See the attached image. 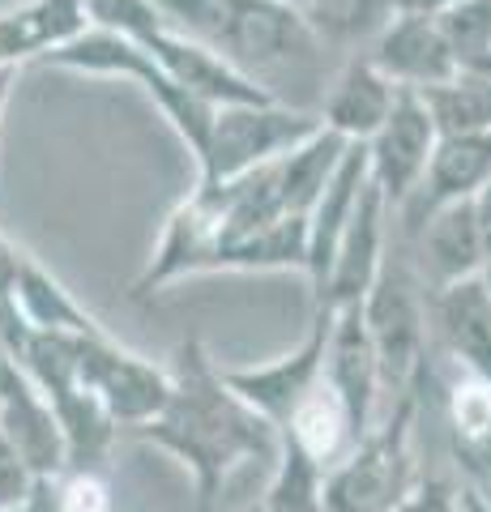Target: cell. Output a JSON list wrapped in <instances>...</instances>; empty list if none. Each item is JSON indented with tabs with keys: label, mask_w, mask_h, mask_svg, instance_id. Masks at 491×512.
Listing matches in <instances>:
<instances>
[{
	"label": "cell",
	"mask_w": 491,
	"mask_h": 512,
	"mask_svg": "<svg viewBox=\"0 0 491 512\" xmlns=\"http://www.w3.org/2000/svg\"><path fill=\"white\" fill-rule=\"evenodd\" d=\"M77 380L99 397V406L112 414L116 427H146L171 397V372L150 363L146 355L124 350L112 333H77Z\"/></svg>",
	"instance_id": "obj_7"
},
{
	"label": "cell",
	"mask_w": 491,
	"mask_h": 512,
	"mask_svg": "<svg viewBox=\"0 0 491 512\" xmlns=\"http://www.w3.org/2000/svg\"><path fill=\"white\" fill-rule=\"evenodd\" d=\"M398 99V86L376 69L368 56H351L342 64V73L334 77L325 103H321V128L338 133L342 141H368L376 137V128L389 120V107Z\"/></svg>",
	"instance_id": "obj_17"
},
{
	"label": "cell",
	"mask_w": 491,
	"mask_h": 512,
	"mask_svg": "<svg viewBox=\"0 0 491 512\" xmlns=\"http://www.w3.org/2000/svg\"><path fill=\"white\" fill-rule=\"evenodd\" d=\"M487 180H491V133L436 137V150L423 167V180L398 210H406V227L419 231L427 214L457 205V201H470Z\"/></svg>",
	"instance_id": "obj_12"
},
{
	"label": "cell",
	"mask_w": 491,
	"mask_h": 512,
	"mask_svg": "<svg viewBox=\"0 0 491 512\" xmlns=\"http://www.w3.org/2000/svg\"><path fill=\"white\" fill-rule=\"evenodd\" d=\"M291 5H295V9H308V5H312V0H291Z\"/></svg>",
	"instance_id": "obj_38"
},
{
	"label": "cell",
	"mask_w": 491,
	"mask_h": 512,
	"mask_svg": "<svg viewBox=\"0 0 491 512\" xmlns=\"http://www.w3.org/2000/svg\"><path fill=\"white\" fill-rule=\"evenodd\" d=\"M13 82H18V69H0V120H5V107H9Z\"/></svg>",
	"instance_id": "obj_34"
},
{
	"label": "cell",
	"mask_w": 491,
	"mask_h": 512,
	"mask_svg": "<svg viewBox=\"0 0 491 512\" xmlns=\"http://www.w3.org/2000/svg\"><path fill=\"white\" fill-rule=\"evenodd\" d=\"M278 436L295 440L308 457L321 461L325 470L334 466V461L346 453V448L355 444L351 419H346V410H342V402L334 397V389L325 384V376H321V384H316V389L304 397V402L295 406V414L287 419V427H282Z\"/></svg>",
	"instance_id": "obj_22"
},
{
	"label": "cell",
	"mask_w": 491,
	"mask_h": 512,
	"mask_svg": "<svg viewBox=\"0 0 491 512\" xmlns=\"http://www.w3.org/2000/svg\"><path fill=\"white\" fill-rule=\"evenodd\" d=\"M321 487H325V466L308 457L295 440L278 436V457H274V478L261 508L265 512H321Z\"/></svg>",
	"instance_id": "obj_24"
},
{
	"label": "cell",
	"mask_w": 491,
	"mask_h": 512,
	"mask_svg": "<svg viewBox=\"0 0 491 512\" xmlns=\"http://www.w3.org/2000/svg\"><path fill=\"white\" fill-rule=\"evenodd\" d=\"M9 512H65V500H60V474L56 478H30V487Z\"/></svg>",
	"instance_id": "obj_30"
},
{
	"label": "cell",
	"mask_w": 491,
	"mask_h": 512,
	"mask_svg": "<svg viewBox=\"0 0 491 512\" xmlns=\"http://www.w3.org/2000/svg\"><path fill=\"white\" fill-rule=\"evenodd\" d=\"M474 73H479V77H491V52L483 56V64H479V69H474Z\"/></svg>",
	"instance_id": "obj_37"
},
{
	"label": "cell",
	"mask_w": 491,
	"mask_h": 512,
	"mask_svg": "<svg viewBox=\"0 0 491 512\" xmlns=\"http://www.w3.org/2000/svg\"><path fill=\"white\" fill-rule=\"evenodd\" d=\"M244 512H265V508H261V504H252V508H244Z\"/></svg>",
	"instance_id": "obj_39"
},
{
	"label": "cell",
	"mask_w": 491,
	"mask_h": 512,
	"mask_svg": "<svg viewBox=\"0 0 491 512\" xmlns=\"http://www.w3.org/2000/svg\"><path fill=\"white\" fill-rule=\"evenodd\" d=\"M385 222H389V205L368 180L334 248V265H329V278L316 308H351V303H359L372 291L376 274L385 269Z\"/></svg>",
	"instance_id": "obj_11"
},
{
	"label": "cell",
	"mask_w": 491,
	"mask_h": 512,
	"mask_svg": "<svg viewBox=\"0 0 491 512\" xmlns=\"http://www.w3.org/2000/svg\"><path fill=\"white\" fill-rule=\"evenodd\" d=\"M60 500H65V512H107V487L94 470H65Z\"/></svg>",
	"instance_id": "obj_27"
},
{
	"label": "cell",
	"mask_w": 491,
	"mask_h": 512,
	"mask_svg": "<svg viewBox=\"0 0 491 512\" xmlns=\"http://www.w3.org/2000/svg\"><path fill=\"white\" fill-rule=\"evenodd\" d=\"M308 18V26L325 39H363L376 35L393 13H398V0H312L308 9H299Z\"/></svg>",
	"instance_id": "obj_25"
},
{
	"label": "cell",
	"mask_w": 491,
	"mask_h": 512,
	"mask_svg": "<svg viewBox=\"0 0 491 512\" xmlns=\"http://www.w3.org/2000/svg\"><path fill=\"white\" fill-rule=\"evenodd\" d=\"M18 261H22V252L13 248L5 235H0V299H13V278H18Z\"/></svg>",
	"instance_id": "obj_32"
},
{
	"label": "cell",
	"mask_w": 491,
	"mask_h": 512,
	"mask_svg": "<svg viewBox=\"0 0 491 512\" xmlns=\"http://www.w3.org/2000/svg\"><path fill=\"white\" fill-rule=\"evenodd\" d=\"M167 372H171L167 406L158 410V419L137 427L133 436L141 444L163 448L167 457H176L193 474L201 512H210L235 470L248 466V461L278 457V431L227 389L223 367H214L210 350L197 338L180 342L176 363Z\"/></svg>",
	"instance_id": "obj_1"
},
{
	"label": "cell",
	"mask_w": 491,
	"mask_h": 512,
	"mask_svg": "<svg viewBox=\"0 0 491 512\" xmlns=\"http://www.w3.org/2000/svg\"><path fill=\"white\" fill-rule=\"evenodd\" d=\"M30 474L26 470V461L18 457V448H13L9 440H5V431H0V512H9L13 504L26 495V487H30Z\"/></svg>",
	"instance_id": "obj_29"
},
{
	"label": "cell",
	"mask_w": 491,
	"mask_h": 512,
	"mask_svg": "<svg viewBox=\"0 0 491 512\" xmlns=\"http://www.w3.org/2000/svg\"><path fill=\"white\" fill-rule=\"evenodd\" d=\"M321 376L342 402L355 440H359L376 419V397H380V372H376V355H372L368 329H363L359 303H351V308H334Z\"/></svg>",
	"instance_id": "obj_13"
},
{
	"label": "cell",
	"mask_w": 491,
	"mask_h": 512,
	"mask_svg": "<svg viewBox=\"0 0 491 512\" xmlns=\"http://www.w3.org/2000/svg\"><path fill=\"white\" fill-rule=\"evenodd\" d=\"M457 500H462V512H491L483 500H474L470 491H457Z\"/></svg>",
	"instance_id": "obj_36"
},
{
	"label": "cell",
	"mask_w": 491,
	"mask_h": 512,
	"mask_svg": "<svg viewBox=\"0 0 491 512\" xmlns=\"http://www.w3.org/2000/svg\"><path fill=\"white\" fill-rule=\"evenodd\" d=\"M453 5H462V0H402L398 9H410V13H427V18H436V13H445Z\"/></svg>",
	"instance_id": "obj_33"
},
{
	"label": "cell",
	"mask_w": 491,
	"mask_h": 512,
	"mask_svg": "<svg viewBox=\"0 0 491 512\" xmlns=\"http://www.w3.org/2000/svg\"><path fill=\"white\" fill-rule=\"evenodd\" d=\"M453 461L462 470V491L491 508V427L470 431V436H453Z\"/></svg>",
	"instance_id": "obj_26"
},
{
	"label": "cell",
	"mask_w": 491,
	"mask_h": 512,
	"mask_svg": "<svg viewBox=\"0 0 491 512\" xmlns=\"http://www.w3.org/2000/svg\"><path fill=\"white\" fill-rule=\"evenodd\" d=\"M304 274L308 269V218L282 214L269 227L252 231L235 244L218 248L210 261V274Z\"/></svg>",
	"instance_id": "obj_20"
},
{
	"label": "cell",
	"mask_w": 491,
	"mask_h": 512,
	"mask_svg": "<svg viewBox=\"0 0 491 512\" xmlns=\"http://www.w3.org/2000/svg\"><path fill=\"white\" fill-rule=\"evenodd\" d=\"M436 120L427 103L419 99V90H402L389 107V120L376 128V137L368 141V180L385 197V205H402L415 184L423 180V167L436 150Z\"/></svg>",
	"instance_id": "obj_9"
},
{
	"label": "cell",
	"mask_w": 491,
	"mask_h": 512,
	"mask_svg": "<svg viewBox=\"0 0 491 512\" xmlns=\"http://www.w3.org/2000/svg\"><path fill=\"white\" fill-rule=\"evenodd\" d=\"M0 431L18 448V457L26 461V470L35 478L65 474V436H60V423L52 406H47V397L26 380L22 367L0 389Z\"/></svg>",
	"instance_id": "obj_16"
},
{
	"label": "cell",
	"mask_w": 491,
	"mask_h": 512,
	"mask_svg": "<svg viewBox=\"0 0 491 512\" xmlns=\"http://www.w3.org/2000/svg\"><path fill=\"white\" fill-rule=\"evenodd\" d=\"M436 120L440 137L453 133H491V77L479 73H453L449 82L419 90Z\"/></svg>",
	"instance_id": "obj_23"
},
{
	"label": "cell",
	"mask_w": 491,
	"mask_h": 512,
	"mask_svg": "<svg viewBox=\"0 0 491 512\" xmlns=\"http://www.w3.org/2000/svg\"><path fill=\"white\" fill-rule=\"evenodd\" d=\"M398 512H462V500H457V491L445 478H419L406 500L398 504Z\"/></svg>",
	"instance_id": "obj_28"
},
{
	"label": "cell",
	"mask_w": 491,
	"mask_h": 512,
	"mask_svg": "<svg viewBox=\"0 0 491 512\" xmlns=\"http://www.w3.org/2000/svg\"><path fill=\"white\" fill-rule=\"evenodd\" d=\"M470 205H474V227H479V239H483V256L491 265V180L474 192Z\"/></svg>",
	"instance_id": "obj_31"
},
{
	"label": "cell",
	"mask_w": 491,
	"mask_h": 512,
	"mask_svg": "<svg viewBox=\"0 0 491 512\" xmlns=\"http://www.w3.org/2000/svg\"><path fill=\"white\" fill-rule=\"evenodd\" d=\"M415 389L398 397L385 423H372L325 470L321 512H398L415 474Z\"/></svg>",
	"instance_id": "obj_3"
},
{
	"label": "cell",
	"mask_w": 491,
	"mask_h": 512,
	"mask_svg": "<svg viewBox=\"0 0 491 512\" xmlns=\"http://www.w3.org/2000/svg\"><path fill=\"white\" fill-rule=\"evenodd\" d=\"M13 303L30 329L43 333H107L99 325V316H90L82 303L73 299V291H65V282L52 278L35 256L22 252L18 261V278H13Z\"/></svg>",
	"instance_id": "obj_21"
},
{
	"label": "cell",
	"mask_w": 491,
	"mask_h": 512,
	"mask_svg": "<svg viewBox=\"0 0 491 512\" xmlns=\"http://www.w3.org/2000/svg\"><path fill=\"white\" fill-rule=\"evenodd\" d=\"M13 372H18V359H13L9 350L0 346V389H5V384H9V376H13Z\"/></svg>",
	"instance_id": "obj_35"
},
{
	"label": "cell",
	"mask_w": 491,
	"mask_h": 512,
	"mask_svg": "<svg viewBox=\"0 0 491 512\" xmlns=\"http://www.w3.org/2000/svg\"><path fill=\"white\" fill-rule=\"evenodd\" d=\"M316 128H321V120L312 111H299L282 99L214 107L210 137L197 154V184H227L235 175L257 171L291 154L295 146H304Z\"/></svg>",
	"instance_id": "obj_5"
},
{
	"label": "cell",
	"mask_w": 491,
	"mask_h": 512,
	"mask_svg": "<svg viewBox=\"0 0 491 512\" xmlns=\"http://www.w3.org/2000/svg\"><path fill=\"white\" fill-rule=\"evenodd\" d=\"M47 69H69V73H90V77H124V82H137L141 90L154 99V107L167 116V124L176 128V137L188 146V154L205 150V137H210V120L214 107L201 103L197 94H188L184 86H176L171 77L158 69V64L141 52L133 39L112 35V30L90 26L82 30L73 43L56 47V52L43 56Z\"/></svg>",
	"instance_id": "obj_4"
},
{
	"label": "cell",
	"mask_w": 491,
	"mask_h": 512,
	"mask_svg": "<svg viewBox=\"0 0 491 512\" xmlns=\"http://www.w3.org/2000/svg\"><path fill=\"white\" fill-rule=\"evenodd\" d=\"M363 184H368V146H363V141H346L334 175L325 180L321 197H316V205L308 210V269H304V278L312 282V299H321V291H325L329 265H334V248L346 231V222L355 214Z\"/></svg>",
	"instance_id": "obj_15"
},
{
	"label": "cell",
	"mask_w": 491,
	"mask_h": 512,
	"mask_svg": "<svg viewBox=\"0 0 491 512\" xmlns=\"http://www.w3.org/2000/svg\"><path fill=\"white\" fill-rule=\"evenodd\" d=\"M398 5H402V0H398Z\"/></svg>",
	"instance_id": "obj_40"
},
{
	"label": "cell",
	"mask_w": 491,
	"mask_h": 512,
	"mask_svg": "<svg viewBox=\"0 0 491 512\" xmlns=\"http://www.w3.org/2000/svg\"><path fill=\"white\" fill-rule=\"evenodd\" d=\"M359 316H363V329H368V342L376 355L380 389H393L398 397L410 393L423 372L427 316H423L419 286L389 256H385V269L372 282V291L359 299Z\"/></svg>",
	"instance_id": "obj_6"
},
{
	"label": "cell",
	"mask_w": 491,
	"mask_h": 512,
	"mask_svg": "<svg viewBox=\"0 0 491 512\" xmlns=\"http://www.w3.org/2000/svg\"><path fill=\"white\" fill-rule=\"evenodd\" d=\"M154 9L176 35L201 43L265 90L274 73L308 69L325 47L291 0H154Z\"/></svg>",
	"instance_id": "obj_2"
},
{
	"label": "cell",
	"mask_w": 491,
	"mask_h": 512,
	"mask_svg": "<svg viewBox=\"0 0 491 512\" xmlns=\"http://www.w3.org/2000/svg\"><path fill=\"white\" fill-rule=\"evenodd\" d=\"M82 30H90L86 0H26L0 9V69L43 60L47 52L73 43Z\"/></svg>",
	"instance_id": "obj_18"
},
{
	"label": "cell",
	"mask_w": 491,
	"mask_h": 512,
	"mask_svg": "<svg viewBox=\"0 0 491 512\" xmlns=\"http://www.w3.org/2000/svg\"><path fill=\"white\" fill-rule=\"evenodd\" d=\"M329 325H334V308H316L304 342H299L291 355H282L274 363H261V367H223L227 389L257 410L274 431H282L287 419L295 414V406L321 384Z\"/></svg>",
	"instance_id": "obj_8"
},
{
	"label": "cell",
	"mask_w": 491,
	"mask_h": 512,
	"mask_svg": "<svg viewBox=\"0 0 491 512\" xmlns=\"http://www.w3.org/2000/svg\"><path fill=\"white\" fill-rule=\"evenodd\" d=\"M432 325L470 380L491 384V286L483 274L449 282L432 295Z\"/></svg>",
	"instance_id": "obj_14"
},
{
	"label": "cell",
	"mask_w": 491,
	"mask_h": 512,
	"mask_svg": "<svg viewBox=\"0 0 491 512\" xmlns=\"http://www.w3.org/2000/svg\"><path fill=\"white\" fill-rule=\"evenodd\" d=\"M363 56L402 90L440 86L457 73L453 47L445 39V30H440V22L427 18V13H410V9L393 13V18L372 35Z\"/></svg>",
	"instance_id": "obj_10"
},
{
	"label": "cell",
	"mask_w": 491,
	"mask_h": 512,
	"mask_svg": "<svg viewBox=\"0 0 491 512\" xmlns=\"http://www.w3.org/2000/svg\"><path fill=\"white\" fill-rule=\"evenodd\" d=\"M415 235L423 244V269H427V278H432L436 291L487 269L483 239H479V227H474L470 201H457V205H445V210L427 214Z\"/></svg>",
	"instance_id": "obj_19"
}]
</instances>
